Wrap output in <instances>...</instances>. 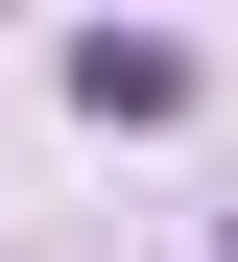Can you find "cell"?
<instances>
[{
  "label": "cell",
  "instance_id": "obj_1",
  "mask_svg": "<svg viewBox=\"0 0 238 262\" xmlns=\"http://www.w3.org/2000/svg\"><path fill=\"white\" fill-rule=\"evenodd\" d=\"M72 96H95V119H167V96H190V48H167V24H95V48H72Z\"/></svg>",
  "mask_w": 238,
  "mask_h": 262
}]
</instances>
